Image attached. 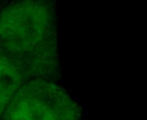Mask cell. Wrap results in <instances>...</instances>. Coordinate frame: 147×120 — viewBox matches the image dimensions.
Listing matches in <instances>:
<instances>
[{"mask_svg":"<svg viewBox=\"0 0 147 120\" xmlns=\"http://www.w3.org/2000/svg\"><path fill=\"white\" fill-rule=\"evenodd\" d=\"M0 48L30 79L58 82L60 70L51 0H8L0 7Z\"/></svg>","mask_w":147,"mask_h":120,"instance_id":"obj_1","label":"cell"},{"mask_svg":"<svg viewBox=\"0 0 147 120\" xmlns=\"http://www.w3.org/2000/svg\"><path fill=\"white\" fill-rule=\"evenodd\" d=\"M28 80L20 63L0 48V119L14 95Z\"/></svg>","mask_w":147,"mask_h":120,"instance_id":"obj_3","label":"cell"},{"mask_svg":"<svg viewBox=\"0 0 147 120\" xmlns=\"http://www.w3.org/2000/svg\"><path fill=\"white\" fill-rule=\"evenodd\" d=\"M77 101L57 82L34 78L14 95L0 120H80Z\"/></svg>","mask_w":147,"mask_h":120,"instance_id":"obj_2","label":"cell"},{"mask_svg":"<svg viewBox=\"0 0 147 120\" xmlns=\"http://www.w3.org/2000/svg\"><path fill=\"white\" fill-rule=\"evenodd\" d=\"M7 1H8V0H0V7H1L5 2H7Z\"/></svg>","mask_w":147,"mask_h":120,"instance_id":"obj_4","label":"cell"}]
</instances>
